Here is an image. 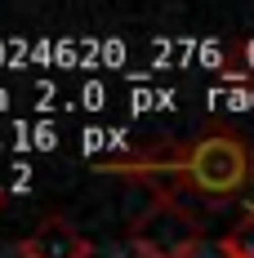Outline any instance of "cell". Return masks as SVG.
I'll use <instances>...</instances> for the list:
<instances>
[{"label":"cell","instance_id":"obj_5","mask_svg":"<svg viewBox=\"0 0 254 258\" xmlns=\"http://www.w3.org/2000/svg\"><path fill=\"white\" fill-rule=\"evenodd\" d=\"M0 205H5V196H0Z\"/></svg>","mask_w":254,"mask_h":258},{"label":"cell","instance_id":"obj_3","mask_svg":"<svg viewBox=\"0 0 254 258\" xmlns=\"http://www.w3.org/2000/svg\"><path fill=\"white\" fill-rule=\"evenodd\" d=\"M89 254H94V245H89L67 218H58V214H49V218L18 245V258H89Z\"/></svg>","mask_w":254,"mask_h":258},{"label":"cell","instance_id":"obj_1","mask_svg":"<svg viewBox=\"0 0 254 258\" xmlns=\"http://www.w3.org/2000/svg\"><path fill=\"white\" fill-rule=\"evenodd\" d=\"M98 174L143 182L174 205H183L187 196L205 205H228L250 187L254 152L241 134H201L187 143H152L143 152L98 160Z\"/></svg>","mask_w":254,"mask_h":258},{"label":"cell","instance_id":"obj_2","mask_svg":"<svg viewBox=\"0 0 254 258\" xmlns=\"http://www.w3.org/2000/svg\"><path fill=\"white\" fill-rule=\"evenodd\" d=\"M129 245H134L138 258H196L205 249V227L183 205L156 201L147 214L134 218Z\"/></svg>","mask_w":254,"mask_h":258},{"label":"cell","instance_id":"obj_4","mask_svg":"<svg viewBox=\"0 0 254 258\" xmlns=\"http://www.w3.org/2000/svg\"><path fill=\"white\" fill-rule=\"evenodd\" d=\"M219 254L223 258H254V201L241 209V218L232 223V232L219 240Z\"/></svg>","mask_w":254,"mask_h":258}]
</instances>
